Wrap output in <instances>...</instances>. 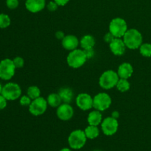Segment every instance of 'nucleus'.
Here are the masks:
<instances>
[{
    "mask_svg": "<svg viewBox=\"0 0 151 151\" xmlns=\"http://www.w3.org/2000/svg\"><path fill=\"white\" fill-rule=\"evenodd\" d=\"M54 1L57 3L58 6H65L69 2V0H54Z\"/></svg>",
    "mask_w": 151,
    "mask_h": 151,
    "instance_id": "72a5a7b5",
    "label": "nucleus"
},
{
    "mask_svg": "<svg viewBox=\"0 0 151 151\" xmlns=\"http://www.w3.org/2000/svg\"><path fill=\"white\" fill-rule=\"evenodd\" d=\"M109 32L115 38H122L128 29V24L125 19L120 17H116L112 19L109 23Z\"/></svg>",
    "mask_w": 151,
    "mask_h": 151,
    "instance_id": "20e7f679",
    "label": "nucleus"
},
{
    "mask_svg": "<svg viewBox=\"0 0 151 151\" xmlns=\"http://www.w3.org/2000/svg\"><path fill=\"white\" fill-rule=\"evenodd\" d=\"M87 121H88V125H90L98 126L99 125H101L103 122V115H102L101 111L95 110V109L94 111H91L88 114Z\"/></svg>",
    "mask_w": 151,
    "mask_h": 151,
    "instance_id": "f3484780",
    "label": "nucleus"
},
{
    "mask_svg": "<svg viewBox=\"0 0 151 151\" xmlns=\"http://www.w3.org/2000/svg\"><path fill=\"white\" fill-rule=\"evenodd\" d=\"M84 52H85L86 56L87 59H91L94 56V48H88L83 50Z\"/></svg>",
    "mask_w": 151,
    "mask_h": 151,
    "instance_id": "c756f323",
    "label": "nucleus"
},
{
    "mask_svg": "<svg viewBox=\"0 0 151 151\" xmlns=\"http://www.w3.org/2000/svg\"><path fill=\"white\" fill-rule=\"evenodd\" d=\"M60 151H72L69 148H67V147H65V148H62Z\"/></svg>",
    "mask_w": 151,
    "mask_h": 151,
    "instance_id": "c9c22d12",
    "label": "nucleus"
},
{
    "mask_svg": "<svg viewBox=\"0 0 151 151\" xmlns=\"http://www.w3.org/2000/svg\"><path fill=\"white\" fill-rule=\"evenodd\" d=\"M116 72H117L119 78L128 79L132 76L133 73H134V68L131 63H128V62H124L119 65Z\"/></svg>",
    "mask_w": 151,
    "mask_h": 151,
    "instance_id": "dca6fc26",
    "label": "nucleus"
},
{
    "mask_svg": "<svg viewBox=\"0 0 151 151\" xmlns=\"http://www.w3.org/2000/svg\"><path fill=\"white\" fill-rule=\"evenodd\" d=\"M119 112L117 111H114L113 112L111 113V116H112L113 118H115V119H117L119 117Z\"/></svg>",
    "mask_w": 151,
    "mask_h": 151,
    "instance_id": "f704fd0d",
    "label": "nucleus"
},
{
    "mask_svg": "<svg viewBox=\"0 0 151 151\" xmlns=\"http://www.w3.org/2000/svg\"><path fill=\"white\" fill-rule=\"evenodd\" d=\"M119 79L117 72L109 69L106 70L100 75L99 79V85L105 90H109L116 87V83Z\"/></svg>",
    "mask_w": 151,
    "mask_h": 151,
    "instance_id": "f03ea898",
    "label": "nucleus"
},
{
    "mask_svg": "<svg viewBox=\"0 0 151 151\" xmlns=\"http://www.w3.org/2000/svg\"><path fill=\"white\" fill-rule=\"evenodd\" d=\"M139 52L143 57L150 58L151 57V44L145 43L142 44L139 47Z\"/></svg>",
    "mask_w": 151,
    "mask_h": 151,
    "instance_id": "b1692460",
    "label": "nucleus"
},
{
    "mask_svg": "<svg viewBox=\"0 0 151 151\" xmlns=\"http://www.w3.org/2000/svg\"><path fill=\"white\" fill-rule=\"evenodd\" d=\"M2 88L3 86H1V84L0 83V94H1V91H2Z\"/></svg>",
    "mask_w": 151,
    "mask_h": 151,
    "instance_id": "e433bc0d",
    "label": "nucleus"
},
{
    "mask_svg": "<svg viewBox=\"0 0 151 151\" xmlns=\"http://www.w3.org/2000/svg\"><path fill=\"white\" fill-rule=\"evenodd\" d=\"M46 7L45 0H26L25 7L29 12L37 13L44 10Z\"/></svg>",
    "mask_w": 151,
    "mask_h": 151,
    "instance_id": "4468645a",
    "label": "nucleus"
},
{
    "mask_svg": "<svg viewBox=\"0 0 151 151\" xmlns=\"http://www.w3.org/2000/svg\"><path fill=\"white\" fill-rule=\"evenodd\" d=\"M58 94L64 103H70L74 98V92L69 87H62L59 89Z\"/></svg>",
    "mask_w": 151,
    "mask_h": 151,
    "instance_id": "a211bd4d",
    "label": "nucleus"
},
{
    "mask_svg": "<svg viewBox=\"0 0 151 151\" xmlns=\"http://www.w3.org/2000/svg\"><path fill=\"white\" fill-rule=\"evenodd\" d=\"M114 38H115V37L114 36V35H112L110 32H107V33L104 35V37H103V40H104V41L105 42L108 43V44H110V43L114 39Z\"/></svg>",
    "mask_w": 151,
    "mask_h": 151,
    "instance_id": "7c9ffc66",
    "label": "nucleus"
},
{
    "mask_svg": "<svg viewBox=\"0 0 151 151\" xmlns=\"http://www.w3.org/2000/svg\"><path fill=\"white\" fill-rule=\"evenodd\" d=\"M7 99L2 94H0V111L5 109L7 106Z\"/></svg>",
    "mask_w": 151,
    "mask_h": 151,
    "instance_id": "2f4dec72",
    "label": "nucleus"
},
{
    "mask_svg": "<svg viewBox=\"0 0 151 151\" xmlns=\"http://www.w3.org/2000/svg\"><path fill=\"white\" fill-rule=\"evenodd\" d=\"M56 115L60 120L68 121L73 116L74 109L69 103H63L57 108Z\"/></svg>",
    "mask_w": 151,
    "mask_h": 151,
    "instance_id": "f8f14e48",
    "label": "nucleus"
},
{
    "mask_svg": "<svg viewBox=\"0 0 151 151\" xmlns=\"http://www.w3.org/2000/svg\"><path fill=\"white\" fill-rule=\"evenodd\" d=\"M122 38L126 47L130 50H137L142 44V33L135 28L128 29Z\"/></svg>",
    "mask_w": 151,
    "mask_h": 151,
    "instance_id": "f257e3e1",
    "label": "nucleus"
},
{
    "mask_svg": "<svg viewBox=\"0 0 151 151\" xmlns=\"http://www.w3.org/2000/svg\"><path fill=\"white\" fill-rule=\"evenodd\" d=\"M126 48V46L122 38H115L109 44L111 52L116 56H121L125 54Z\"/></svg>",
    "mask_w": 151,
    "mask_h": 151,
    "instance_id": "ddd939ff",
    "label": "nucleus"
},
{
    "mask_svg": "<svg viewBox=\"0 0 151 151\" xmlns=\"http://www.w3.org/2000/svg\"><path fill=\"white\" fill-rule=\"evenodd\" d=\"M88 60L83 50L75 49L70 51L66 57V62L69 66L73 69H78L83 66Z\"/></svg>",
    "mask_w": 151,
    "mask_h": 151,
    "instance_id": "7ed1b4c3",
    "label": "nucleus"
},
{
    "mask_svg": "<svg viewBox=\"0 0 151 151\" xmlns=\"http://www.w3.org/2000/svg\"><path fill=\"white\" fill-rule=\"evenodd\" d=\"M19 4V0H6V5L10 10H14L17 8Z\"/></svg>",
    "mask_w": 151,
    "mask_h": 151,
    "instance_id": "cd10ccee",
    "label": "nucleus"
},
{
    "mask_svg": "<svg viewBox=\"0 0 151 151\" xmlns=\"http://www.w3.org/2000/svg\"><path fill=\"white\" fill-rule=\"evenodd\" d=\"M27 95L32 100L41 97V90L36 86H31L27 88Z\"/></svg>",
    "mask_w": 151,
    "mask_h": 151,
    "instance_id": "5701e85b",
    "label": "nucleus"
},
{
    "mask_svg": "<svg viewBox=\"0 0 151 151\" xmlns=\"http://www.w3.org/2000/svg\"><path fill=\"white\" fill-rule=\"evenodd\" d=\"M84 132H85L87 139H96L99 136V134H100V130H99L98 126L89 125L88 127H86L85 128Z\"/></svg>",
    "mask_w": 151,
    "mask_h": 151,
    "instance_id": "412c9836",
    "label": "nucleus"
},
{
    "mask_svg": "<svg viewBox=\"0 0 151 151\" xmlns=\"http://www.w3.org/2000/svg\"><path fill=\"white\" fill-rule=\"evenodd\" d=\"M13 61L16 69H21L24 65V60L22 57H20V56H17V57L15 58L13 60Z\"/></svg>",
    "mask_w": 151,
    "mask_h": 151,
    "instance_id": "bb28decb",
    "label": "nucleus"
},
{
    "mask_svg": "<svg viewBox=\"0 0 151 151\" xmlns=\"http://www.w3.org/2000/svg\"><path fill=\"white\" fill-rule=\"evenodd\" d=\"M31 102H32V100L29 98L28 95L22 96L20 97V100H19V103L22 106H28L29 107V105L31 104Z\"/></svg>",
    "mask_w": 151,
    "mask_h": 151,
    "instance_id": "a878e982",
    "label": "nucleus"
},
{
    "mask_svg": "<svg viewBox=\"0 0 151 151\" xmlns=\"http://www.w3.org/2000/svg\"><path fill=\"white\" fill-rule=\"evenodd\" d=\"M58 7V4L55 1H50V2L47 4V10L50 12H55V10H57Z\"/></svg>",
    "mask_w": 151,
    "mask_h": 151,
    "instance_id": "c85d7f7f",
    "label": "nucleus"
},
{
    "mask_svg": "<svg viewBox=\"0 0 151 151\" xmlns=\"http://www.w3.org/2000/svg\"><path fill=\"white\" fill-rule=\"evenodd\" d=\"M11 23V20L8 15L0 13V29H5L8 27Z\"/></svg>",
    "mask_w": 151,
    "mask_h": 151,
    "instance_id": "393cba45",
    "label": "nucleus"
},
{
    "mask_svg": "<svg viewBox=\"0 0 151 151\" xmlns=\"http://www.w3.org/2000/svg\"><path fill=\"white\" fill-rule=\"evenodd\" d=\"M76 105L81 110L88 111L93 108V97L88 93H81L75 99Z\"/></svg>",
    "mask_w": 151,
    "mask_h": 151,
    "instance_id": "9b49d317",
    "label": "nucleus"
},
{
    "mask_svg": "<svg viewBox=\"0 0 151 151\" xmlns=\"http://www.w3.org/2000/svg\"><path fill=\"white\" fill-rule=\"evenodd\" d=\"M61 44L65 50L72 51L75 49H78L80 44V41L75 35H66L61 41Z\"/></svg>",
    "mask_w": 151,
    "mask_h": 151,
    "instance_id": "2eb2a0df",
    "label": "nucleus"
},
{
    "mask_svg": "<svg viewBox=\"0 0 151 151\" xmlns=\"http://www.w3.org/2000/svg\"><path fill=\"white\" fill-rule=\"evenodd\" d=\"M47 107L48 103L47 100L43 97H39L32 100L31 104L29 106V111L31 114L35 116H41L45 113Z\"/></svg>",
    "mask_w": 151,
    "mask_h": 151,
    "instance_id": "1a4fd4ad",
    "label": "nucleus"
},
{
    "mask_svg": "<svg viewBox=\"0 0 151 151\" xmlns=\"http://www.w3.org/2000/svg\"><path fill=\"white\" fill-rule=\"evenodd\" d=\"M47 101L48 103V106L52 108H58L60 105L63 103L58 93H52V94H49Z\"/></svg>",
    "mask_w": 151,
    "mask_h": 151,
    "instance_id": "aec40b11",
    "label": "nucleus"
},
{
    "mask_svg": "<svg viewBox=\"0 0 151 151\" xmlns=\"http://www.w3.org/2000/svg\"><path fill=\"white\" fill-rule=\"evenodd\" d=\"M1 94L7 99V100L13 101L21 97L22 88L20 86L16 83H7L3 86Z\"/></svg>",
    "mask_w": 151,
    "mask_h": 151,
    "instance_id": "0eeeda50",
    "label": "nucleus"
},
{
    "mask_svg": "<svg viewBox=\"0 0 151 151\" xmlns=\"http://www.w3.org/2000/svg\"><path fill=\"white\" fill-rule=\"evenodd\" d=\"M87 137L84 131L81 129L75 130L69 134L68 137V143L71 148L75 150L81 149L86 142Z\"/></svg>",
    "mask_w": 151,
    "mask_h": 151,
    "instance_id": "39448f33",
    "label": "nucleus"
},
{
    "mask_svg": "<svg viewBox=\"0 0 151 151\" xmlns=\"http://www.w3.org/2000/svg\"><path fill=\"white\" fill-rule=\"evenodd\" d=\"M101 129L106 136H112L116 134L119 128L117 119L112 116H108L103 119L101 123Z\"/></svg>",
    "mask_w": 151,
    "mask_h": 151,
    "instance_id": "9d476101",
    "label": "nucleus"
},
{
    "mask_svg": "<svg viewBox=\"0 0 151 151\" xmlns=\"http://www.w3.org/2000/svg\"><path fill=\"white\" fill-rule=\"evenodd\" d=\"M130 87L131 84L128 79H123V78H119L116 86V88H117L118 91L122 93L128 91L130 89Z\"/></svg>",
    "mask_w": 151,
    "mask_h": 151,
    "instance_id": "4be33fe9",
    "label": "nucleus"
},
{
    "mask_svg": "<svg viewBox=\"0 0 151 151\" xmlns=\"http://www.w3.org/2000/svg\"><path fill=\"white\" fill-rule=\"evenodd\" d=\"M95 38L91 35H85L80 40V45L83 50L88 48H94L95 45Z\"/></svg>",
    "mask_w": 151,
    "mask_h": 151,
    "instance_id": "6ab92c4d",
    "label": "nucleus"
},
{
    "mask_svg": "<svg viewBox=\"0 0 151 151\" xmlns=\"http://www.w3.org/2000/svg\"><path fill=\"white\" fill-rule=\"evenodd\" d=\"M93 151H102V150H93Z\"/></svg>",
    "mask_w": 151,
    "mask_h": 151,
    "instance_id": "4c0bfd02",
    "label": "nucleus"
},
{
    "mask_svg": "<svg viewBox=\"0 0 151 151\" xmlns=\"http://www.w3.org/2000/svg\"><path fill=\"white\" fill-rule=\"evenodd\" d=\"M16 69L13 60L3 59L0 61V78L4 81H10L14 76Z\"/></svg>",
    "mask_w": 151,
    "mask_h": 151,
    "instance_id": "6e6552de",
    "label": "nucleus"
},
{
    "mask_svg": "<svg viewBox=\"0 0 151 151\" xmlns=\"http://www.w3.org/2000/svg\"><path fill=\"white\" fill-rule=\"evenodd\" d=\"M111 103V97L109 94L100 92L96 94L93 98V108L95 110L104 111L109 109Z\"/></svg>",
    "mask_w": 151,
    "mask_h": 151,
    "instance_id": "423d86ee",
    "label": "nucleus"
},
{
    "mask_svg": "<svg viewBox=\"0 0 151 151\" xmlns=\"http://www.w3.org/2000/svg\"><path fill=\"white\" fill-rule=\"evenodd\" d=\"M64 37H65V34L63 31L58 30L55 32V38H57L58 40H60V41H62Z\"/></svg>",
    "mask_w": 151,
    "mask_h": 151,
    "instance_id": "473e14b6",
    "label": "nucleus"
}]
</instances>
